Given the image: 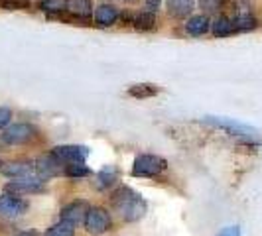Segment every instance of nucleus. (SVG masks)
I'll list each match as a JSON object with an SVG mask.
<instances>
[{
    "mask_svg": "<svg viewBox=\"0 0 262 236\" xmlns=\"http://www.w3.org/2000/svg\"><path fill=\"white\" fill-rule=\"evenodd\" d=\"M113 209L120 215L122 221L126 223H136L144 217L146 201L140 193H136L130 187H118L113 193Z\"/></svg>",
    "mask_w": 262,
    "mask_h": 236,
    "instance_id": "nucleus-1",
    "label": "nucleus"
},
{
    "mask_svg": "<svg viewBox=\"0 0 262 236\" xmlns=\"http://www.w3.org/2000/svg\"><path fill=\"white\" fill-rule=\"evenodd\" d=\"M205 124L209 126H215V128H221L225 130L229 136H235V138H241V140H247V142H252V140H258V130L250 128L247 124H241L233 118H221V116H205L203 118Z\"/></svg>",
    "mask_w": 262,
    "mask_h": 236,
    "instance_id": "nucleus-2",
    "label": "nucleus"
},
{
    "mask_svg": "<svg viewBox=\"0 0 262 236\" xmlns=\"http://www.w3.org/2000/svg\"><path fill=\"white\" fill-rule=\"evenodd\" d=\"M168 168V161L164 157L154 156V154H142L134 159L132 166V175L134 177H154L158 173Z\"/></svg>",
    "mask_w": 262,
    "mask_h": 236,
    "instance_id": "nucleus-3",
    "label": "nucleus"
},
{
    "mask_svg": "<svg viewBox=\"0 0 262 236\" xmlns=\"http://www.w3.org/2000/svg\"><path fill=\"white\" fill-rule=\"evenodd\" d=\"M4 191L16 197H26V195H34V193L46 191V185H43V179L28 175V177H16L14 181L6 183L4 185Z\"/></svg>",
    "mask_w": 262,
    "mask_h": 236,
    "instance_id": "nucleus-4",
    "label": "nucleus"
},
{
    "mask_svg": "<svg viewBox=\"0 0 262 236\" xmlns=\"http://www.w3.org/2000/svg\"><path fill=\"white\" fill-rule=\"evenodd\" d=\"M0 138H2L4 144H8V146L28 144V142H32V140L36 138V128L26 124V122H18V124L8 126Z\"/></svg>",
    "mask_w": 262,
    "mask_h": 236,
    "instance_id": "nucleus-5",
    "label": "nucleus"
},
{
    "mask_svg": "<svg viewBox=\"0 0 262 236\" xmlns=\"http://www.w3.org/2000/svg\"><path fill=\"white\" fill-rule=\"evenodd\" d=\"M83 224H85V230L89 234L101 236L111 228V217H108V213L103 207H91Z\"/></svg>",
    "mask_w": 262,
    "mask_h": 236,
    "instance_id": "nucleus-6",
    "label": "nucleus"
},
{
    "mask_svg": "<svg viewBox=\"0 0 262 236\" xmlns=\"http://www.w3.org/2000/svg\"><path fill=\"white\" fill-rule=\"evenodd\" d=\"M52 154L63 166H67V163H81L89 156V148H85V146H55L52 150Z\"/></svg>",
    "mask_w": 262,
    "mask_h": 236,
    "instance_id": "nucleus-7",
    "label": "nucleus"
},
{
    "mask_svg": "<svg viewBox=\"0 0 262 236\" xmlns=\"http://www.w3.org/2000/svg\"><path fill=\"white\" fill-rule=\"evenodd\" d=\"M28 210V203L22 199V197L16 195H0V217L4 219H16L20 215H24Z\"/></svg>",
    "mask_w": 262,
    "mask_h": 236,
    "instance_id": "nucleus-8",
    "label": "nucleus"
},
{
    "mask_svg": "<svg viewBox=\"0 0 262 236\" xmlns=\"http://www.w3.org/2000/svg\"><path fill=\"white\" fill-rule=\"evenodd\" d=\"M34 166H36V175H38L39 179H43V181H48V179H52L55 175L63 173V168H61L63 163L53 156L52 152H50L48 156L38 157V161H36Z\"/></svg>",
    "mask_w": 262,
    "mask_h": 236,
    "instance_id": "nucleus-9",
    "label": "nucleus"
},
{
    "mask_svg": "<svg viewBox=\"0 0 262 236\" xmlns=\"http://www.w3.org/2000/svg\"><path fill=\"white\" fill-rule=\"evenodd\" d=\"M89 203L87 201H73V203H69L66 205L63 209H61V219L63 221H69V223H83L85 221V217H87V213H89Z\"/></svg>",
    "mask_w": 262,
    "mask_h": 236,
    "instance_id": "nucleus-10",
    "label": "nucleus"
},
{
    "mask_svg": "<svg viewBox=\"0 0 262 236\" xmlns=\"http://www.w3.org/2000/svg\"><path fill=\"white\" fill-rule=\"evenodd\" d=\"M0 171L4 175L16 179V177H28V175H32L36 171V166L30 163V161H10V163L0 166Z\"/></svg>",
    "mask_w": 262,
    "mask_h": 236,
    "instance_id": "nucleus-11",
    "label": "nucleus"
},
{
    "mask_svg": "<svg viewBox=\"0 0 262 236\" xmlns=\"http://www.w3.org/2000/svg\"><path fill=\"white\" fill-rule=\"evenodd\" d=\"M211 28V22H209V16L207 14H199V16H191L189 20H187V24H185V32L189 34V36H203V34H207Z\"/></svg>",
    "mask_w": 262,
    "mask_h": 236,
    "instance_id": "nucleus-12",
    "label": "nucleus"
},
{
    "mask_svg": "<svg viewBox=\"0 0 262 236\" xmlns=\"http://www.w3.org/2000/svg\"><path fill=\"white\" fill-rule=\"evenodd\" d=\"M117 20H118V10L113 4H103V6H99L95 10V22H97V26L108 28L113 26Z\"/></svg>",
    "mask_w": 262,
    "mask_h": 236,
    "instance_id": "nucleus-13",
    "label": "nucleus"
},
{
    "mask_svg": "<svg viewBox=\"0 0 262 236\" xmlns=\"http://www.w3.org/2000/svg\"><path fill=\"white\" fill-rule=\"evenodd\" d=\"M66 12H69L77 20H87L93 14V2L91 0H67Z\"/></svg>",
    "mask_w": 262,
    "mask_h": 236,
    "instance_id": "nucleus-14",
    "label": "nucleus"
},
{
    "mask_svg": "<svg viewBox=\"0 0 262 236\" xmlns=\"http://www.w3.org/2000/svg\"><path fill=\"white\" fill-rule=\"evenodd\" d=\"M195 6V0H168V12L173 18H187Z\"/></svg>",
    "mask_w": 262,
    "mask_h": 236,
    "instance_id": "nucleus-15",
    "label": "nucleus"
},
{
    "mask_svg": "<svg viewBox=\"0 0 262 236\" xmlns=\"http://www.w3.org/2000/svg\"><path fill=\"white\" fill-rule=\"evenodd\" d=\"M211 32H213L215 38H227V36L236 34L235 26H233V20L227 18V16H219V18L211 24Z\"/></svg>",
    "mask_w": 262,
    "mask_h": 236,
    "instance_id": "nucleus-16",
    "label": "nucleus"
},
{
    "mask_svg": "<svg viewBox=\"0 0 262 236\" xmlns=\"http://www.w3.org/2000/svg\"><path fill=\"white\" fill-rule=\"evenodd\" d=\"M233 26H235V32H250L258 26V20L252 16L250 12H238L233 18Z\"/></svg>",
    "mask_w": 262,
    "mask_h": 236,
    "instance_id": "nucleus-17",
    "label": "nucleus"
},
{
    "mask_svg": "<svg viewBox=\"0 0 262 236\" xmlns=\"http://www.w3.org/2000/svg\"><path fill=\"white\" fill-rule=\"evenodd\" d=\"M132 26L140 32H148V30H154L156 28V14L154 12H138L134 18H132Z\"/></svg>",
    "mask_w": 262,
    "mask_h": 236,
    "instance_id": "nucleus-18",
    "label": "nucleus"
},
{
    "mask_svg": "<svg viewBox=\"0 0 262 236\" xmlns=\"http://www.w3.org/2000/svg\"><path fill=\"white\" fill-rule=\"evenodd\" d=\"M160 89L156 85H150V83H140V85H132L128 89V95L134 99H150V97H156Z\"/></svg>",
    "mask_w": 262,
    "mask_h": 236,
    "instance_id": "nucleus-19",
    "label": "nucleus"
},
{
    "mask_svg": "<svg viewBox=\"0 0 262 236\" xmlns=\"http://www.w3.org/2000/svg\"><path fill=\"white\" fill-rule=\"evenodd\" d=\"M39 8L50 16H59L67 10V0H41Z\"/></svg>",
    "mask_w": 262,
    "mask_h": 236,
    "instance_id": "nucleus-20",
    "label": "nucleus"
},
{
    "mask_svg": "<svg viewBox=\"0 0 262 236\" xmlns=\"http://www.w3.org/2000/svg\"><path fill=\"white\" fill-rule=\"evenodd\" d=\"M75 234V223L69 221H59L57 224H53L52 228L46 232V236H73Z\"/></svg>",
    "mask_w": 262,
    "mask_h": 236,
    "instance_id": "nucleus-21",
    "label": "nucleus"
},
{
    "mask_svg": "<svg viewBox=\"0 0 262 236\" xmlns=\"http://www.w3.org/2000/svg\"><path fill=\"white\" fill-rule=\"evenodd\" d=\"M63 173H66L67 177L79 179V177H87L91 171L85 166V161H81V163H67V166H63Z\"/></svg>",
    "mask_w": 262,
    "mask_h": 236,
    "instance_id": "nucleus-22",
    "label": "nucleus"
},
{
    "mask_svg": "<svg viewBox=\"0 0 262 236\" xmlns=\"http://www.w3.org/2000/svg\"><path fill=\"white\" fill-rule=\"evenodd\" d=\"M117 175H118V171L115 166H108V168H105V170L101 171L99 175H97V179H99V187H111V185L117 181Z\"/></svg>",
    "mask_w": 262,
    "mask_h": 236,
    "instance_id": "nucleus-23",
    "label": "nucleus"
},
{
    "mask_svg": "<svg viewBox=\"0 0 262 236\" xmlns=\"http://www.w3.org/2000/svg\"><path fill=\"white\" fill-rule=\"evenodd\" d=\"M225 0H199V6L201 10L205 14H213V12H219L223 8Z\"/></svg>",
    "mask_w": 262,
    "mask_h": 236,
    "instance_id": "nucleus-24",
    "label": "nucleus"
},
{
    "mask_svg": "<svg viewBox=\"0 0 262 236\" xmlns=\"http://www.w3.org/2000/svg\"><path fill=\"white\" fill-rule=\"evenodd\" d=\"M2 8L6 10H26L30 8L28 0H2Z\"/></svg>",
    "mask_w": 262,
    "mask_h": 236,
    "instance_id": "nucleus-25",
    "label": "nucleus"
},
{
    "mask_svg": "<svg viewBox=\"0 0 262 236\" xmlns=\"http://www.w3.org/2000/svg\"><path fill=\"white\" fill-rule=\"evenodd\" d=\"M10 120H12V110L6 106H0V130L6 128L10 124Z\"/></svg>",
    "mask_w": 262,
    "mask_h": 236,
    "instance_id": "nucleus-26",
    "label": "nucleus"
},
{
    "mask_svg": "<svg viewBox=\"0 0 262 236\" xmlns=\"http://www.w3.org/2000/svg\"><path fill=\"white\" fill-rule=\"evenodd\" d=\"M217 236H241V228L238 226H227Z\"/></svg>",
    "mask_w": 262,
    "mask_h": 236,
    "instance_id": "nucleus-27",
    "label": "nucleus"
},
{
    "mask_svg": "<svg viewBox=\"0 0 262 236\" xmlns=\"http://www.w3.org/2000/svg\"><path fill=\"white\" fill-rule=\"evenodd\" d=\"M160 4H162V0H146V10L156 14L160 10Z\"/></svg>",
    "mask_w": 262,
    "mask_h": 236,
    "instance_id": "nucleus-28",
    "label": "nucleus"
},
{
    "mask_svg": "<svg viewBox=\"0 0 262 236\" xmlns=\"http://www.w3.org/2000/svg\"><path fill=\"white\" fill-rule=\"evenodd\" d=\"M14 236H38V232H34V230H26V232H18V234Z\"/></svg>",
    "mask_w": 262,
    "mask_h": 236,
    "instance_id": "nucleus-29",
    "label": "nucleus"
},
{
    "mask_svg": "<svg viewBox=\"0 0 262 236\" xmlns=\"http://www.w3.org/2000/svg\"><path fill=\"white\" fill-rule=\"evenodd\" d=\"M124 2H134V0H124Z\"/></svg>",
    "mask_w": 262,
    "mask_h": 236,
    "instance_id": "nucleus-30",
    "label": "nucleus"
},
{
    "mask_svg": "<svg viewBox=\"0 0 262 236\" xmlns=\"http://www.w3.org/2000/svg\"><path fill=\"white\" fill-rule=\"evenodd\" d=\"M0 166H2V163H0Z\"/></svg>",
    "mask_w": 262,
    "mask_h": 236,
    "instance_id": "nucleus-31",
    "label": "nucleus"
}]
</instances>
